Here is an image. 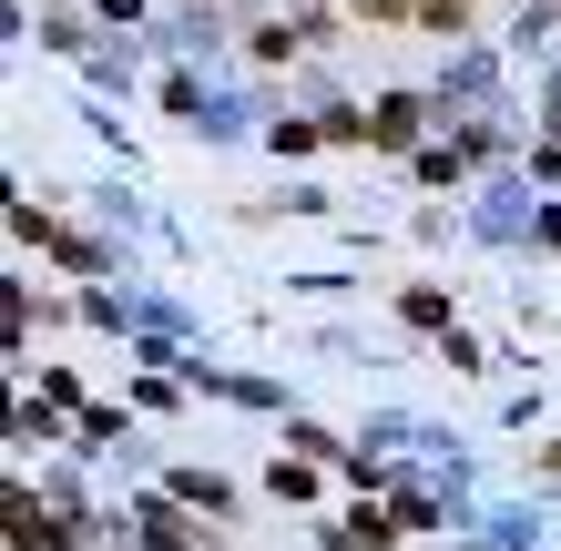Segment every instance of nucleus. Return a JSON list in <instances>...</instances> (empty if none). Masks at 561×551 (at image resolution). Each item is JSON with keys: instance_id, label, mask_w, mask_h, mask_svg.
<instances>
[]
</instances>
